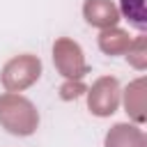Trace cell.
Returning a JSON list of instances; mask_svg holds the SVG:
<instances>
[{"label": "cell", "instance_id": "obj_1", "mask_svg": "<svg viewBox=\"0 0 147 147\" xmlns=\"http://www.w3.org/2000/svg\"><path fill=\"white\" fill-rule=\"evenodd\" d=\"M122 16L136 28L145 30L147 28V16H145V0H119Z\"/></svg>", "mask_w": 147, "mask_h": 147}]
</instances>
